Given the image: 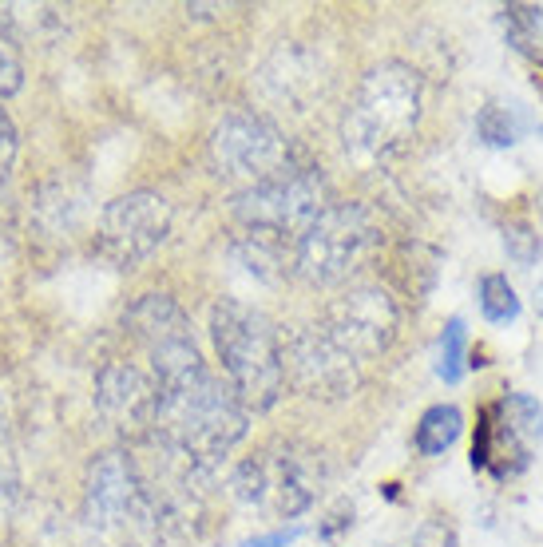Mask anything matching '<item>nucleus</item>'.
<instances>
[{
  "label": "nucleus",
  "mask_w": 543,
  "mask_h": 547,
  "mask_svg": "<svg viewBox=\"0 0 543 547\" xmlns=\"http://www.w3.org/2000/svg\"><path fill=\"white\" fill-rule=\"evenodd\" d=\"M84 520L104 547H143L159 536L163 508L131 448H108L84 476Z\"/></svg>",
  "instance_id": "nucleus-4"
},
{
  "label": "nucleus",
  "mask_w": 543,
  "mask_h": 547,
  "mask_svg": "<svg viewBox=\"0 0 543 547\" xmlns=\"http://www.w3.org/2000/svg\"><path fill=\"white\" fill-rule=\"evenodd\" d=\"M20 88H24V68H20V60L12 56V48L0 40V104L12 100Z\"/></svg>",
  "instance_id": "nucleus-23"
},
{
  "label": "nucleus",
  "mask_w": 543,
  "mask_h": 547,
  "mask_svg": "<svg viewBox=\"0 0 543 547\" xmlns=\"http://www.w3.org/2000/svg\"><path fill=\"white\" fill-rule=\"evenodd\" d=\"M159 385L151 369L131 357H111L96 369V409L119 437L147 440L155 425Z\"/></svg>",
  "instance_id": "nucleus-14"
},
{
  "label": "nucleus",
  "mask_w": 543,
  "mask_h": 547,
  "mask_svg": "<svg viewBox=\"0 0 543 547\" xmlns=\"http://www.w3.org/2000/svg\"><path fill=\"white\" fill-rule=\"evenodd\" d=\"M476 302L492 326H508L520 318V298H516V286L508 282V274H484L476 286Z\"/></svg>",
  "instance_id": "nucleus-18"
},
{
  "label": "nucleus",
  "mask_w": 543,
  "mask_h": 547,
  "mask_svg": "<svg viewBox=\"0 0 543 547\" xmlns=\"http://www.w3.org/2000/svg\"><path fill=\"white\" fill-rule=\"evenodd\" d=\"M230 496L270 520H298L322 496V460L290 440L266 444L234 464Z\"/></svg>",
  "instance_id": "nucleus-5"
},
{
  "label": "nucleus",
  "mask_w": 543,
  "mask_h": 547,
  "mask_svg": "<svg viewBox=\"0 0 543 547\" xmlns=\"http://www.w3.org/2000/svg\"><path fill=\"white\" fill-rule=\"evenodd\" d=\"M329 183L318 163L294 159L278 175H270L258 187H246L234 195V219L242 222L250 234L266 238H298L310 222L326 211Z\"/></svg>",
  "instance_id": "nucleus-6"
},
{
  "label": "nucleus",
  "mask_w": 543,
  "mask_h": 547,
  "mask_svg": "<svg viewBox=\"0 0 543 547\" xmlns=\"http://www.w3.org/2000/svg\"><path fill=\"white\" fill-rule=\"evenodd\" d=\"M250 433V413L234 397V389L222 381L211 365L159 385V405H155V425L151 437L167 456L195 472H215L218 464L246 440Z\"/></svg>",
  "instance_id": "nucleus-1"
},
{
  "label": "nucleus",
  "mask_w": 543,
  "mask_h": 547,
  "mask_svg": "<svg viewBox=\"0 0 543 547\" xmlns=\"http://www.w3.org/2000/svg\"><path fill=\"white\" fill-rule=\"evenodd\" d=\"M282 361H286V381H294V389L314 401H341L361 381V365L318 322L298 326L282 337Z\"/></svg>",
  "instance_id": "nucleus-13"
},
{
  "label": "nucleus",
  "mask_w": 543,
  "mask_h": 547,
  "mask_svg": "<svg viewBox=\"0 0 543 547\" xmlns=\"http://www.w3.org/2000/svg\"><path fill=\"white\" fill-rule=\"evenodd\" d=\"M16 484H20V472H16V448H12V421H8V401L0 393V512H8Z\"/></svg>",
  "instance_id": "nucleus-20"
},
{
  "label": "nucleus",
  "mask_w": 543,
  "mask_h": 547,
  "mask_svg": "<svg viewBox=\"0 0 543 547\" xmlns=\"http://www.w3.org/2000/svg\"><path fill=\"white\" fill-rule=\"evenodd\" d=\"M171 226L175 211L159 191H127L100 215V246L115 266L135 270L171 238Z\"/></svg>",
  "instance_id": "nucleus-11"
},
{
  "label": "nucleus",
  "mask_w": 543,
  "mask_h": 547,
  "mask_svg": "<svg viewBox=\"0 0 543 547\" xmlns=\"http://www.w3.org/2000/svg\"><path fill=\"white\" fill-rule=\"evenodd\" d=\"M543 440V405L532 393H504L476 421L472 472H488L496 484L528 472Z\"/></svg>",
  "instance_id": "nucleus-10"
},
{
  "label": "nucleus",
  "mask_w": 543,
  "mask_h": 547,
  "mask_svg": "<svg viewBox=\"0 0 543 547\" xmlns=\"http://www.w3.org/2000/svg\"><path fill=\"white\" fill-rule=\"evenodd\" d=\"M298 151L286 143V135L258 111L234 108L226 111L211 131V163L222 183L246 191L278 175L286 163H294ZM234 191V195H238Z\"/></svg>",
  "instance_id": "nucleus-9"
},
{
  "label": "nucleus",
  "mask_w": 543,
  "mask_h": 547,
  "mask_svg": "<svg viewBox=\"0 0 543 547\" xmlns=\"http://www.w3.org/2000/svg\"><path fill=\"white\" fill-rule=\"evenodd\" d=\"M207 333L222 365V381L246 405V413H270L286 393L282 333L258 310L238 298H218L207 318Z\"/></svg>",
  "instance_id": "nucleus-2"
},
{
  "label": "nucleus",
  "mask_w": 543,
  "mask_h": 547,
  "mask_svg": "<svg viewBox=\"0 0 543 547\" xmlns=\"http://www.w3.org/2000/svg\"><path fill=\"white\" fill-rule=\"evenodd\" d=\"M401 547H456V528L448 524V516H429Z\"/></svg>",
  "instance_id": "nucleus-22"
},
{
  "label": "nucleus",
  "mask_w": 543,
  "mask_h": 547,
  "mask_svg": "<svg viewBox=\"0 0 543 547\" xmlns=\"http://www.w3.org/2000/svg\"><path fill=\"white\" fill-rule=\"evenodd\" d=\"M536 310L543 314V286H536Z\"/></svg>",
  "instance_id": "nucleus-28"
},
{
  "label": "nucleus",
  "mask_w": 543,
  "mask_h": 547,
  "mask_svg": "<svg viewBox=\"0 0 543 547\" xmlns=\"http://www.w3.org/2000/svg\"><path fill=\"white\" fill-rule=\"evenodd\" d=\"M123 333L143 349L155 385H171L207 365L191 314L171 294H139L123 314Z\"/></svg>",
  "instance_id": "nucleus-8"
},
{
  "label": "nucleus",
  "mask_w": 543,
  "mask_h": 547,
  "mask_svg": "<svg viewBox=\"0 0 543 547\" xmlns=\"http://www.w3.org/2000/svg\"><path fill=\"white\" fill-rule=\"evenodd\" d=\"M528 131H532V115L516 100H508V104H484L480 115H476V135L488 147H516Z\"/></svg>",
  "instance_id": "nucleus-15"
},
{
  "label": "nucleus",
  "mask_w": 543,
  "mask_h": 547,
  "mask_svg": "<svg viewBox=\"0 0 543 547\" xmlns=\"http://www.w3.org/2000/svg\"><path fill=\"white\" fill-rule=\"evenodd\" d=\"M464 433V413L456 405H433L425 409V417L417 421V433H413V448L421 456H444Z\"/></svg>",
  "instance_id": "nucleus-16"
},
{
  "label": "nucleus",
  "mask_w": 543,
  "mask_h": 547,
  "mask_svg": "<svg viewBox=\"0 0 543 547\" xmlns=\"http://www.w3.org/2000/svg\"><path fill=\"white\" fill-rule=\"evenodd\" d=\"M302 532H306V528L290 524V528H274V532H266V536H250V540H242L238 547H290L302 540Z\"/></svg>",
  "instance_id": "nucleus-25"
},
{
  "label": "nucleus",
  "mask_w": 543,
  "mask_h": 547,
  "mask_svg": "<svg viewBox=\"0 0 543 547\" xmlns=\"http://www.w3.org/2000/svg\"><path fill=\"white\" fill-rule=\"evenodd\" d=\"M373 246V219L361 203H329L294 238V274L310 286L345 282Z\"/></svg>",
  "instance_id": "nucleus-7"
},
{
  "label": "nucleus",
  "mask_w": 543,
  "mask_h": 547,
  "mask_svg": "<svg viewBox=\"0 0 543 547\" xmlns=\"http://www.w3.org/2000/svg\"><path fill=\"white\" fill-rule=\"evenodd\" d=\"M353 528V504H337L333 512H329V524H318V536L322 540H337L341 532H349Z\"/></svg>",
  "instance_id": "nucleus-26"
},
{
  "label": "nucleus",
  "mask_w": 543,
  "mask_h": 547,
  "mask_svg": "<svg viewBox=\"0 0 543 547\" xmlns=\"http://www.w3.org/2000/svg\"><path fill=\"white\" fill-rule=\"evenodd\" d=\"M16 147H20V139H16V123H12V115L0 108V187L8 183V175H12V163H16Z\"/></svg>",
  "instance_id": "nucleus-24"
},
{
  "label": "nucleus",
  "mask_w": 543,
  "mask_h": 547,
  "mask_svg": "<svg viewBox=\"0 0 543 547\" xmlns=\"http://www.w3.org/2000/svg\"><path fill=\"white\" fill-rule=\"evenodd\" d=\"M468 373V326L464 318H448L436 345V377L444 385H460Z\"/></svg>",
  "instance_id": "nucleus-17"
},
{
  "label": "nucleus",
  "mask_w": 543,
  "mask_h": 547,
  "mask_svg": "<svg viewBox=\"0 0 543 547\" xmlns=\"http://www.w3.org/2000/svg\"><path fill=\"white\" fill-rule=\"evenodd\" d=\"M532 207H536V215H540V222H543V187L536 191V199H532Z\"/></svg>",
  "instance_id": "nucleus-27"
},
{
  "label": "nucleus",
  "mask_w": 543,
  "mask_h": 547,
  "mask_svg": "<svg viewBox=\"0 0 543 547\" xmlns=\"http://www.w3.org/2000/svg\"><path fill=\"white\" fill-rule=\"evenodd\" d=\"M318 326L326 329L357 365H365V361L381 357L393 345L397 326H401V310H397L389 290L353 286V290H345L341 298L329 302Z\"/></svg>",
  "instance_id": "nucleus-12"
},
{
  "label": "nucleus",
  "mask_w": 543,
  "mask_h": 547,
  "mask_svg": "<svg viewBox=\"0 0 543 547\" xmlns=\"http://www.w3.org/2000/svg\"><path fill=\"white\" fill-rule=\"evenodd\" d=\"M500 20H504V32L512 40L516 52L524 56H536L543 40V8L540 4H504L500 8Z\"/></svg>",
  "instance_id": "nucleus-19"
},
{
  "label": "nucleus",
  "mask_w": 543,
  "mask_h": 547,
  "mask_svg": "<svg viewBox=\"0 0 543 547\" xmlns=\"http://www.w3.org/2000/svg\"><path fill=\"white\" fill-rule=\"evenodd\" d=\"M504 250H508V258H512L516 266L532 270V266L540 262L543 242H540V234H536L528 222H508V226H504Z\"/></svg>",
  "instance_id": "nucleus-21"
},
{
  "label": "nucleus",
  "mask_w": 543,
  "mask_h": 547,
  "mask_svg": "<svg viewBox=\"0 0 543 547\" xmlns=\"http://www.w3.org/2000/svg\"><path fill=\"white\" fill-rule=\"evenodd\" d=\"M425 108V80L401 60L369 68L341 111V143L357 163L389 159L417 131Z\"/></svg>",
  "instance_id": "nucleus-3"
}]
</instances>
